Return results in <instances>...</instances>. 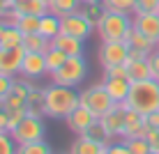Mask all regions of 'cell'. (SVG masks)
I'll return each instance as SVG.
<instances>
[{
	"instance_id": "obj_10",
	"label": "cell",
	"mask_w": 159,
	"mask_h": 154,
	"mask_svg": "<svg viewBox=\"0 0 159 154\" xmlns=\"http://www.w3.org/2000/svg\"><path fill=\"white\" fill-rule=\"evenodd\" d=\"M97 115L92 113V111H88L85 106H79V108H74L72 113L65 117V122H67V129L72 131V134H76V136H85V131L90 129L92 124L97 122Z\"/></svg>"
},
{
	"instance_id": "obj_43",
	"label": "cell",
	"mask_w": 159,
	"mask_h": 154,
	"mask_svg": "<svg viewBox=\"0 0 159 154\" xmlns=\"http://www.w3.org/2000/svg\"><path fill=\"white\" fill-rule=\"evenodd\" d=\"M5 28H7V23H5L2 19H0V37H2V32H5Z\"/></svg>"
},
{
	"instance_id": "obj_6",
	"label": "cell",
	"mask_w": 159,
	"mask_h": 154,
	"mask_svg": "<svg viewBox=\"0 0 159 154\" xmlns=\"http://www.w3.org/2000/svg\"><path fill=\"white\" fill-rule=\"evenodd\" d=\"M60 30H62L65 35H72L76 39L85 42L88 37L97 30V25L83 14V9H76V12L67 14V16H60Z\"/></svg>"
},
{
	"instance_id": "obj_44",
	"label": "cell",
	"mask_w": 159,
	"mask_h": 154,
	"mask_svg": "<svg viewBox=\"0 0 159 154\" xmlns=\"http://www.w3.org/2000/svg\"><path fill=\"white\" fill-rule=\"evenodd\" d=\"M90 2H102V0H81V5H90Z\"/></svg>"
},
{
	"instance_id": "obj_32",
	"label": "cell",
	"mask_w": 159,
	"mask_h": 154,
	"mask_svg": "<svg viewBox=\"0 0 159 154\" xmlns=\"http://www.w3.org/2000/svg\"><path fill=\"white\" fill-rule=\"evenodd\" d=\"M106 12V9H104V5L102 2H90V5H83V14L88 16V19L92 21V23L97 25V21L102 19V14Z\"/></svg>"
},
{
	"instance_id": "obj_16",
	"label": "cell",
	"mask_w": 159,
	"mask_h": 154,
	"mask_svg": "<svg viewBox=\"0 0 159 154\" xmlns=\"http://www.w3.org/2000/svg\"><path fill=\"white\" fill-rule=\"evenodd\" d=\"M106 143L102 140H92L88 136H76L74 143L69 145V152L67 154H104L106 152Z\"/></svg>"
},
{
	"instance_id": "obj_15",
	"label": "cell",
	"mask_w": 159,
	"mask_h": 154,
	"mask_svg": "<svg viewBox=\"0 0 159 154\" xmlns=\"http://www.w3.org/2000/svg\"><path fill=\"white\" fill-rule=\"evenodd\" d=\"M102 83H104L106 92L111 95V99L116 103H125V101H127L129 90H131V81L129 78H108V76H104Z\"/></svg>"
},
{
	"instance_id": "obj_47",
	"label": "cell",
	"mask_w": 159,
	"mask_h": 154,
	"mask_svg": "<svg viewBox=\"0 0 159 154\" xmlns=\"http://www.w3.org/2000/svg\"><path fill=\"white\" fill-rule=\"evenodd\" d=\"M44 2H46V5H51V0H44Z\"/></svg>"
},
{
	"instance_id": "obj_2",
	"label": "cell",
	"mask_w": 159,
	"mask_h": 154,
	"mask_svg": "<svg viewBox=\"0 0 159 154\" xmlns=\"http://www.w3.org/2000/svg\"><path fill=\"white\" fill-rule=\"evenodd\" d=\"M125 106L139 111L141 115H150V113L159 111V83L155 78L131 83V90H129Z\"/></svg>"
},
{
	"instance_id": "obj_21",
	"label": "cell",
	"mask_w": 159,
	"mask_h": 154,
	"mask_svg": "<svg viewBox=\"0 0 159 154\" xmlns=\"http://www.w3.org/2000/svg\"><path fill=\"white\" fill-rule=\"evenodd\" d=\"M25 111L28 115H35V117H44V87H32L28 101H25Z\"/></svg>"
},
{
	"instance_id": "obj_36",
	"label": "cell",
	"mask_w": 159,
	"mask_h": 154,
	"mask_svg": "<svg viewBox=\"0 0 159 154\" xmlns=\"http://www.w3.org/2000/svg\"><path fill=\"white\" fill-rule=\"evenodd\" d=\"M106 154H131V152H129V145H127L122 138H120L118 143H108Z\"/></svg>"
},
{
	"instance_id": "obj_41",
	"label": "cell",
	"mask_w": 159,
	"mask_h": 154,
	"mask_svg": "<svg viewBox=\"0 0 159 154\" xmlns=\"http://www.w3.org/2000/svg\"><path fill=\"white\" fill-rule=\"evenodd\" d=\"M0 131H9V115L5 108H0Z\"/></svg>"
},
{
	"instance_id": "obj_38",
	"label": "cell",
	"mask_w": 159,
	"mask_h": 154,
	"mask_svg": "<svg viewBox=\"0 0 159 154\" xmlns=\"http://www.w3.org/2000/svg\"><path fill=\"white\" fill-rule=\"evenodd\" d=\"M150 67H152V78L159 83V51L150 53Z\"/></svg>"
},
{
	"instance_id": "obj_45",
	"label": "cell",
	"mask_w": 159,
	"mask_h": 154,
	"mask_svg": "<svg viewBox=\"0 0 159 154\" xmlns=\"http://www.w3.org/2000/svg\"><path fill=\"white\" fill-rule=\"evenodd\" d=\"M23 2H28V0H14V5H23Z\"/></svg>"
},
{
	"instance_id": "obj_28",
	"label": "cell",
	"mask_w": 159,
	"mask_h": 154,
	"mask_svg": "<svg viewBox=\"0 0 159 154\" xmlns=\"http://www.w3.org/2000/svg\"><path fill=\"white\" fill-rule=\"evenodd\" d=\"M16 154H53V150L46 140H35L25 145H16Z\"/></svg>"
},
{
	"instance_id": "obj_24",
	"label": "cell",
	"mask_w": 159,
	"mask_h": 154,
	"mask_svg": "<svg viewBox=\"0 0 159 154\" xmlns=\"http://www.w3.org/2000/svg\"><path fill=\"white\" fill-rule=\"evenodd\" d=\"M44 60H46V71H48V76L53 74V71H58L60 67L65 64V60H67V55H65L60 48L56 46H51L46 53H44Z\"/></svg>"
},
{
	"instance_id": "obj_12",
	"label": "cell",
	"mask_w": 159,
	"mask_h": 154,
	"mask_svg": "<svg viewBox=\"0 0 159 154\" xmlns=\"http://www.w3.org/2000/svg\"><path fill=\"white\" fill-rule=\"evenodd\" d=\"M21 76L28 81H39L44 76H48L44 53H25L23 64H21Z\"/></svg>"
},
{
	"instance_id": "obj_20",
	"label": "cell",
	"mask_w": 159,
	"mask_h": 154,
	"mask_svg": "<svg viewBox=\"0 0 159 154\" xmlns=\"http://www.w3.org/2000/svg\"><path fill=\"white\" fill-rule=\"evenodd\" d=\"M60 16H56L53 12H48V14H44L42 16V21H39V35H44L46 39H56V37L60 35Z\"/></svg>"
},
{
	"instance_id": "obj_23",
	"label": "cell",
	"mask_w": 159,
	"mask_h": 154,
	"mask_svg": "<svg viewBox=\"0 0 159 154\" xmlns=\"http://www.w3.org/2000/svg\"><path fill=\"white\" fill-rule=\"evenodd\" d=\"M23 37L25 35L16 25H7L2 37H0V46L2 48H19V46H23Z\"/></svg>"
},
{
	"instance_id": "obj_30",
	"label": "cell",
	"mask_w": 159,
	"mask_h": 154,
	"mask_svg": "<svg viewBox=\"0 0 159 154\" xmlns=\"http://www.w3.org/2000/svg\"><path fill=\"white\" fill-rule=\"evenodd\" d=\"M122 140H125V138H122ZM125 143L129 145V152H131V154H148V152L152 150L145 136H143V138H127Z\"/></svg>"
},
{
	"instance_id": "obj_7",
	"label": "cell",
	"mask_w": 159,
	"mask_h": 154,
	"mask_svg": "<svg viewBox=\"0 0 159 154\" xmlns=\"http://www.w3.org/2000/svg\"><path fill=\"white\" fill-rule=\"evenodd\" d=\"M129 42L120 39V42H102L99 51H97V60H99L102 69L113 67V64H127L129 60Z\"/></svg>"
},
{
	"instance_id": "obj_31",
	"label": "cell",
	"mask_w": 159,
	"mask_h": 154,
	"mask_svg": "<svg viewBox=\"0 0 159 154\" xmlns=\"http://www.w3.org/2000/svg\"><path fill=\"white\" fill-rule=\"evenodd\" d=\"M134 14H159V0H136Z\"/></svg>"
},
{
	"instance_id": "obj_11",
	"label": "cell",
	"mask_w": 159,
	"mask_h": 154,
	"mask_svg": "<svg viewBox=\"0 0 159 154\" xmlns=\"http://www.w3.org/2000/svg\"><path fill=\"white\" fill-rule=\"evenodd\" d=\"M25 58V48H2L0 46V74L5 76H19L21 74V64H23Z\"/></svg>"
},
{
	"instance_id": "obj_4",
	"label": "cell",
	"mask_w": 159,
	"mask_h": 154,
	"mask_svg": "<svg viewBox=\"0 0 159 154\" xmlns=\"http://www.w3.org/2000/svg\"><path fill=\"white\" fill-rule=\"evenodd\" d=\"M88 76V64L83 55H72L65 60V64L58 71H53L48 78L53 85H65V87H76L83 83V78Z\"/></svg>"
},
{
	"instance_id": "obj_9",
	"label": "cell",
	"mask_w": 159,
	"mask_h": 154,
	"mask_svg": "<svg viewBox=\"0 0 159 154\" xmlns=\"http://www.w3.org/2000/svg\"><path fill=\"white\" fill-rule=\"evenodd\" d=\"M99 122L104 126V131H106L108 140L122 138V134H125V103H116L106 115L99 117Z\"/></svg>"
},
{
	"instance_id": "obj_34",
	"label": "cell",
	"mask_w": 159,
	"mask_h": 154,
	"mask_svg": "<svg viewBox=\"0 0 159 154\" xmlns=\"http://www.w3.org/2000/svg\"><path fill=\"white\" fill-rule=\"evenodd\" d=\"M104 76L108 78H129L127 76V64H113V67L104 69Z\"/></svg>"
},
{
	"instance_id": "obj_48",
	"label": "cell",
	"mask_w": 159,
	"mask_h": 154,
	"mask_svg": "<svg viewBox=\"0 0 159 154\" xmlns=\"http://www.w3.org/2000/svg\"><path fill=\"white\" fill-rule=\"evenodd\" d=\"M155 51H159V42H157V48H155Z\"/></svg>"
},
{
	"instance_id": "obj_46",
	"label": "cell",
	"mask_w": 159,
	"mask_h": 154,
	"mask_svg": "<svg viewBox=\"0 0 159 154\" xmlns=\"http://www.w3.org/2000/svg\"><path fill=\"white\" fill-rule=\"evenodd\" d=\"M148 154H159V150H150V152H148Z\"/></svg>"
},
{
	"instance_id": "obj_8",
	"label": "cell",
	"mask_w": 159,
	"mask_h": 154,
	"mask_svg": "<svg viewBox=\"0 0 159 154\" xmlns=\"http://www.w3.org/2000/svg\"><path fill=\"white\" fill-rule=\"evenodd\" d=\"M9 134H12V138H14L16 145H25V143L44 140V134H46V129H44L42 117H35V115H25V117L21 120V124H19V126H14Z\"/></svg>"
},
{
	"instance_id": "obj_49",
	"label": "cell",
	"mask_w": 159,
	"mask_h": 154,
	"mask_svg": "<svg viewBox=\"0 0 159 154\" xmlns=\"http://www.w3.org/2000/svg\"><path fill=\"white\" fill-rule=\"evenodd\" d=\"M104 154H106V152H104Z\"/></svg>"
},
{
	"instance_id": "obj_19",
	"label": "cell",
	"mask_w": 159,
	"mask_h": 154,
	"mask_svg": "<svg viewBox=\"0 0 159 154\" xmlns=\"http://www.w3.org/2000/svg\"><path fill=\"white\" fill-rule=\"evenodd\" d=\"M51 46H53V42L46 39V37L39 35V32H32V35H25V37H23V48H25V53H46Z\"/></svg>"
},
{
	"instance_id": "obj_14",
	"label": "cell",
	"mask_w": 159,
	"mask_h": 154,
	"mask_svg": "<svg viewBox=\"0 0 159 154\" xmlns=\"http://www.w3.org/2000/svg\"><path fill=\"white\" fill-rule=\"evenodd\" d=\"M131 23L148 39H152L155 44L159 42V14H131Z\"/></svg>"
},
{
	"instance_id": "obj_39",
	"label": "cell",
	"mask_w": 159,
	"mask_h": 154,
	"mask_svg": "<svg viewBox=\"0 0 159 154\" xmlns=\"http://www.w3.org/2000/svg\"><path fill=\"white\" fill-rule=\"evenodd\" d=\"M145 138H148V143H150L152 150H159V129H148Z\"/></svg>"
},
{
	"instance_id": "obj_37",
	"label": "cell",
	"mask_w": 159,
	"mask_h": 154,
	"mask_svg": "<svg viewBox=\"0 0 159 154\" xmlns=\"http://www.w3.org/2000/svg\"><path fill=\"white\" fill-rule=\"evenodd\" d=\"M12 85H14V78H12V76L0 74V101H2V99L12 92Z\"/></svg>"
},
{
	"instance_id": "obj_25",
	"label": "cell",
	"mask_w": 159,
	"mask_h": 154,
	"mask_svg": "<svg viewBox=\"0 0 159 154\" xmlns=\"http://www.w3.org/2000/svg\"><path fill=\"white\" fill-rule=\"evenodd\" d=\"M16 9H19V14H30V16H44L51 12L44 0H28L23 5H16Z\"/></svg>"
},
{
	"instance_id": "obj_17",
	"label": "cell",
	"mask_w": 159,
	"mask_h": 154,
	"mask_svg": "<svg viewBox=\"0 0 159 154\" xmlns=\"http://www.w3.org/2000/svg\"><path fill=\"white\" fill-rule=\"evenodd\" d=\"M127 76H129L131 83H139V81H150V78H152L150 58H143V60H129V62H127Z\"/></svg>"
},
{
	"instance_id": "obj_42",
	"label": "cell",
	"mask_w": 159,
	"mask_h": 154,
	"mask_svg": "<svg viewBox=\"0 0 159 154\" xmlns=\"http://www.w3.org/2000/svg\"><path fill=\"white\" fill-rule=\"evenodd\" d=\"M12 7H16V5H14V0H0V19H2V16L7 14Z\"/></svg>"
},
{
	"instance_id": "obj_27",
	"label": "cell",
	"mask_w": 159,
	"mask_h": 154,
	"mask_svg": "<svg viewBox=\"0 0 159 154\" xmlns=\"http://www.w3.org/2000/svg\"><path fill=\"white\" fill-rule=\"evenodd\" d=\"M106 12H120V14H134L136 0H102Z\"/></svg>"
},
{
	"instance_id": "obj_22",
	"label": "cell",
	"mask_w": 159,
	"mask_h": 154,
	"mask_svg": "<svg viewBox=\"0 0 159 154\" xmlns=\"http://www.w3.org/2000/svg\"><path fill=\"white\" fill-rule=\"evenodd\" d=\"M125 42H129L131 48H139V51H145V53H152L157 48V44L152 39H148L143 32H139L134 25H131V30H129V35H127V39H125Z\"/></svg>"
},
{
	"instance_id": "obj_40",
	"label": "cell",
	"mask_w": 159,
	"mask_h": 154,
	"mask_svg": "<svg viewBox=\"0 0 159 154\" xmlns=\"http://www.w3.org/2000/svg\"><path fill=\"white\" fill-rule=\"evenodd\" d=\"M145 122H148V129H159V111L145 115Z\"/></svg>"
},
{
	"instance_id": "obj_3",
	"label": "cell",
	"mask_w": 159,
	"mask_h": 154,
	"mask_svg": "<svg viewBox=\"0 0 159 154\" xmlns=\"http://www.w3.org/2000/svg\"><path fill=\"white\" fill-rule=\"evenodd\" d=\"M131 14H120V12H104L102 19L97 21V35L99 42H120L127 39L131 30Z\"/></svg>"
},
{
	"instance_id": "obj_33",
	"label": "cell",
	"mask_w": 159,
	"mask_h": 154,
	"mask_svg": "<svg viewBox=\"0 0 159 154\" xmlns=\"http://www.w3.org/2000/svg\"><path fill=\"white\" fill-rule=\"evenodd\" d=\"M0 154H16V143L9 131H0Z\"/></svg>"
},
{
	"instance_id": "obj_5",
	"label": "cell",
	"mask_w": 159,
	"mask_h": 154,
	"mask_svg": "<svg viewBox=\"0 0 159 154\" xmlns=\"http://www.w3.org/2000/svg\"><path fill=\"white\" fill-rule=\"evenodd\" d=\"M81 106H85L88 111H92L97 117H102V115H106L116 106V101H113L111 95L106 92L104 83H95V85L85 87V90L81 92Z\"/></svg>"
},
{
	"instance_id": "obj_26",
	"label": "cell",
	"mask_w": 159,
	"mask_h": 154,
	"mask_svg": "<svg viewBox=\"0 0 159 154\" xmlns=\"http://www.w3.org/2000/svg\"><path fill=\"white\" fill-rule=\"evenodd\" d=\"M79 7H81V0H51V5H48V9L56 16H67L76 12Z\"/></svg>"
},
{
	"instance_id": "obj_29",
	"label": "cell",
	"mask_w": 159,
	"mask_h": 154,
	"mask_svg": "<svg viewBox=\"0 0 159 154\" xmlns=\"http://www.w3.org/2000/svg\"><path fill=\"white\" fill-rule=\"evenodd\" d=\"M39 21L42 16H30V14H21L16 21V28L23 35H32V32H39Z\"/></svg>"
},
{
	"instance_id": "obj_35",
	"label": "cell",
	"mask_w": 159,
	"mask_h": 154,
	"mask_svg": "<svg viewBox=\"0 0 159 154\" xmlns=\"http://www.w3.org/2000/svg\"><path fill=\"white\" fill-rule=\"evenodd\" d=\"M7 115H9V131H12L14 126L21 124V120L28 115V111L25 108H14V111H7Z\"/></svg>"
},
{
	"instance_id": "obj_13",
	"label": "cell",
	"mask_w": 159,
	"mask_h": 154,
	"mask_svg": "<svg viewBox=\"0 0 159 154\" xmlns=\"http://www.w3.org/2000/svg\"><path fill=\"white\" fill-rule=\"evenodd\" d=\"M148 134V122H145V115H141L134 108L125 106V134L122 138H143Z\"/></svg>"
},
{
	"instance_id": "obj_18",
	"label": "cell",
	"mask_w": 159,
	"mask_h": 154,
	"mask_svg": "<svg viewBox=\"0 0 159 154\" xmlns=\"http://www.w3.org/2000/svg\"><path fill=\"white\" fill-rule=\"evenodd\" d=\"M53 46L60 48L67 58H72V55H83V39H76V37L65 35V32H60L56 39H53Z\"/></svg>"
},
{
	"instance_id": "obj_1",
	"label": "cell",
	"mask_w": 159,
	"mask_h": 154,
	"mask_svg": "<svg viewBox=\"0 0 159 154\" xmlns=\"http://www.w3.org/2000/svg\"><path fill=\"white\" fill-rule=\"evenodd\" d=\"M81 106V92L65 85H48L44 87V117L65 120L74 108Z\"/></svg>"
}]
</instances>
